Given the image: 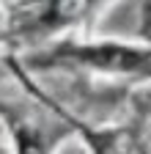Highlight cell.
Here are the masks:
<instances>
[{"label": "cell", "mask_w": 151, "mask_h": 154, "mask_svg": "<svg viewBox=\"0 0 151 154\" xmlns=\"http://www.w3.org/2000/svg\"><path fill=\"white\" fill-rule=\"evenodd\" d=\"M52 61L80 63L88 69L113 72V74H146V77H151V50L129 47V44H118V42L61 47L52 52Z\"/></svg>", "instance_id": "1"}]
</instances>
